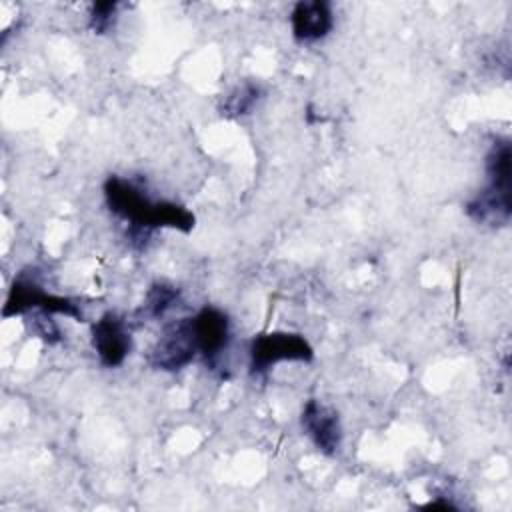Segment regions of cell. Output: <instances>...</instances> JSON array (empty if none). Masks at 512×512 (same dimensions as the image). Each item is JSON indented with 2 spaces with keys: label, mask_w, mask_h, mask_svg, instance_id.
Masks as SVG:
<instances>
[{
  "label": "cell",
  "mask_w": 512,
  "mask_h": 512,
  "mask_svg": "<svg viewBox=\"0 0 512 512\" xmlns=\"http://www.w3.org/2000/svg\"><path fill=\"white\" fill-rule=\"evenodd\" d=\"M104 198L112 214L128 226L142 228H174L190 232L196 224L194 214L172 200H152L148 192L134 180L122 176H108L104 182Z\"/></svg>",
  "instance_id": "cell-1"
},
{
  "label": "cell",
  "mask_w": 512,
  "mask_h": 512,
  "mask_svg": "<svg viewBox=\"0 0 512 512\" xmlns=\"http://www.w3.org/2000/svg\"><path fill=\"white\" fill-rule=\"evenodd\" d=\"M512 150L508 138H498L486 154V186L464 206L470 220L482 226H508L512 216Z\"/></svg>",
  "instance_id": "cell-2"
},
{
  "label": "cell",
  "mask_w": 512,
  "mask_h": 512,
  "mask_svg": "<svg viewBox=\"0 0 512 512\" xmlns=\"http://www.w3.org/2000/svg\"><path fill=\"white\" fill-rule=\"evenodd\" d=\"M32 310L62 314L78 322L82 320V310L74 300L42 290V286L32 276H18L10 286L2 316L10 318V316H20Z\"/></svg>",
  "instance_id": "cell-3"
},
{
  "label": "cell",
  "mask_w": 512,
  "mask_h": 512,
  "mask_svg": "<svg viewBox=\"0 0 512 512\" xmlns=\"http://www.w3.org/2000/svg\"><path fill=\"white\" fill-rule=\"evenodd\" d=\"M314 350L310 342L296 332H266L252 340L250 372L266 374L278 362H310Z\"/></svg>",
  "instance_id": "cell-4"
},
{
  "label": "cell",
  "mask_w": 512,
  "mask_h": 512,
  "mask_svg": "<svg viewBox=\"0 0 512 512\" xmlns=\"http://www.w3.org/2000/svg\"><path fill=\"white\" fill-rule=\"evenodd\" d=\"M198 356L190 318H180L164 326L150 350V364L162 372H178Z\"/></svg>",
  "instance_id": "cell-5"
},
{
  "label": "cell",
  "mask_w": 512,
  "mask_h": 512,
  "mask_svg": "<svg viewBox=\"0 0 512 512\" xmlns=\"http://www.w3.org/2000/svg\"><path fill=\"white\" fill-rule=\"evenodd\" d=\"M92 348L106 368L124 364L132 350V336L126 320L116 312H106L92 324Z\"/></svg>",
  "instance_id": "cell-6"
},
{
  "label": "cell",
  "mask_w": 512,
  "mask_h": 512,
  "mask_svg": "<svg viewBox=\"0 0 512 512\" xmlns=\"http://www.w3.org/2000/svg\"><path fill=\"white\" fill-rule=\"evenodd\" d=\"M190 322H192V334L198 348V356H202V360L210 368H214L218 358L224 354V350L230 344L228 316L214 306H204L190 318Z\"/></svg>",
  "instance_id": "cell-7"
},
{
  "label": "cell",
  "mask_w": 512,
  "mask_h": 512,
  "mask_svg": "<svg viewBox=\"0 0 512 512\" xmlns=\"http://www.w3.org/2000/svg\"><path fill=\"white\" fill-rule=\"evenodd\" d=\"M300 424L306 436L322 454L334 456L340 450L342 426H340V416L332 406L316 398L308 400L302 408Z\"/></svg>",
  "instance_id": "cell-8"
},
{
  "label": "cell",
  "mask_w": 512,
  "mask_h": 512,
  "mask_svg": "<svg viewBox=\"0 0 512 512\" xmlns=\"http://www.w3.org/2000/svg\"><path fill=\"white\" fill-rule=\"evenodd\" d=\"M292 36L300 44H314L328 36L334 26L332 6L326 0H300L290 12Z\"/></svg>",
  "instance_id": "cell-9"
},
{
  "label": "cell",
  "mask_w": 512,
  "mask_h": 512,
  "mask_svg": "<svg viewBox=\"0 0 512 512\" xmlns=\"http://www.w3.org/2000/svg\"><path fill=\"white\" fill-rule=\"evenodd\" d=\"M264 90L258 82L252 80H244L242 84L234 86L220 102V114L224 118L236 120L242 118L246 114H250L254 110V106L258 104V100L262 98Z\"/></svg>",
  "instance_id": "cell-10"
},
{
  "label": "cell",
  "mask_w": 512,
  "mask_h": 512,
  "mask_svg": "<svg viewBox=\"0 0 512 512\" xmlns=\"http://www.w3.org/2000/svg\"><path fill=\"white\" fill-rule=\"evenodd\" d=\"M178 302H180V290L176 286L156 282L146 292L142 312L146 318L158 320V318H164L174 306H178Z\"/></svg>",
  "instance_id": "cell-11"
},
{
  "label": "cell",
  "mask_w": 512,
  "mask_h": 512,
  "mask_svg": "<svg viewBox=\"0 0 512 512\" xmlns=\"http://www.w3.org/2000/svg\"><path fill=\"white\" fill-rule=\"evenodd\" d=\"M118 2H94L88 12V28L94 34H108L118 20Z\"/></svg>",
  "instance_id": "cell-12"
},
{
  "label": "cell",
  "mask_w": 512,
  "mask_h": 512,
  "mask_svg": "<svg viewBox=\"0 0 512 512\" xmlns=\"http://www.w3.org/2000/svg\"><path fill=\"white\" fill-rule=\"evenodd\" d=\"M32 334H36L38 338H42L46 344H58L60 342V328L58 324L52 320L50 312L44 310H32Z\"/></svg>",
  "instance_id": "cell-13"
},
{
  "label": "cell",
  "mask_w": 512,
  "mask_h": 512,
  "mask_svg": "<svg viewBox=\"0 0 512 512\" xmlns=\"http://www.w3.org/2000/svg\"><path fill=\"white\" fill-rule=\"evenodd\" d=\"M424 508H444V510H456V506L448 500H434V502H428Z\"/></svg>",
  "instance_id": "cell-14"
}]
</instances>
